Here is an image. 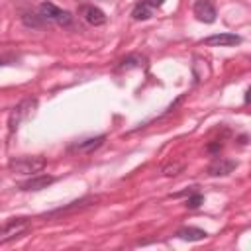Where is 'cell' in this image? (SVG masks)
I'll use <instances>...</instances> for the list:
<instances>
[{"mask_svg":"<svg viewBox=\"0 0 251 251\" xmlns=\"http://www.w3.org/2000/svg\"><path fill=\"white\" fill-rule=\"evenodd\" d=\"M106 135H96V137H88L84 141H78L76 145L71 147V151H76V153H92L94 149H98L102 143H104Z\"/></svg>","mask_w":251,"mask_h":251,"instance_id":"10","label":"cell"},{"mask_svg":"<svg viewBox=\"0 0 251 251\" xmlns=\"http://www.w3.org/2000/svg\"><path fill=\"white\" fill-rule=\"evenodd\" d=\"M202 202H204V196L198 190H190L188 192V198H186V206L188 208H198Z\"/></svg>","mask_w":251,"mask_h":251,"instance_id":"15","label":"cell"},{"mask_svg":"<svg viewBox=\"0 0 251 251\" xmlns=\"http://www.w3.org/2000/svg\"><path fill=\"white\" fill-rule=\"evenodd\" d=\"M27 229V218H14L0 226V245L20 237Z\"/></svg>","mask_w":251,"mask_h":251,"instance_id":"3","label":"cell"},{"mask_svg":"<svg viewBox=\"0 0 251 251\" xmlns=\"http://www.w3.org/2000/svg\"><path fill=\"white\" fill-rule=\"evenodd\" d=\"M39 16H41L45 22H53V24H59V25H69L71 20H73V16H71L67 10L55 6L53 2H43V4H39Z\"/></svg>","mask_w":251,"mask_h":251,"instance_id":"2","label":"cell"},{"mask_svg":"<svg viewBox=\"0 0 251 251\" xmlns=\"http://www.w3.org/2000/svg\"><path fill=\"white\" fill-rule=\"evenodd\" d=\"M35 100L33 98H29V100H24V102H20L14 110H12V114H10V120H8V126H10V131H14V129H18V126L22 124V120L24 118H27L29 114H31V110L35 108Z\"/></svg>","mask_w":251,"mask_h":251,"instance_id":"4","label":"cell"},{"mask_svg":"<svg viewBox=\"0 0 251 251\" xmlns=\"http://www.w3.org/2000/svg\"><path fill=\"white\" fill-rule=\"evenodd\" d=\"M53 180H55V176H51V175H31V178L22 182V190H43Z\"/></svg>","mask_w":251,"mask_h":251,"instance_id":"9","label":"cell"},{"mask_svg":"<svg viewBox=\"0 0 251 251\" xmlns=\"http://www.w3.org/2000/svg\"><path fill=\"white\" fill-rule=\"evenodd\" d=\"M153 16V8L143 0L139 4H135V8L131 10V18L133 20H149Z\"/></svg>","mask_w":251,"mask_h":251,"instance_id":"12","label":"cell"},{"mask_svg":"<svg viewBox=\"0 0 251 251\" xmlns=\"http://www.w3.org/2000/svg\"><path fill=\"white\" fill-rule=\"evenodd\" d=\"M0 65H2V59H0Z\"/></svg>","mask_w":251,"mask_h":251,"instance_id":"18","label":"cell"},{"mask_svg":"<svg viewBox=\"0 0 251 251\" xmlns=\"http://www.w3.org/2000/svg\"><path fill=\"white\" fill-rule=\"evenodd\" d=\"M22 22H24V25L33 27V29H39V27L45 24V20L39 16V12H37V14H33V12H25V14H22Z\"/></svg>","mask_w":251,"mask_h":251,"instance_id":"13","label":"cell"},{"mask_svg":"<svg viewBox=\"0 0 251 251\" xmlns=\"http://www.w3.org/2000/svg\"><path fill=\"white\" fill-rule=\"evenodd\" d=\"M176 237L178 239H184V241H200V239H206L208 233L200 227H192V226H186V227H180L176 231Z\"/></svg>","mask_w":251,"mask_h":251,"instance_id":"11","label":"cell"},{"mask_svg":"<svg viewBox=\"0 0 251 251\" xmlns=\"http://www.w3.org/2000/svg\"><path fill=\"white\" fill-rule=\"evenodd\" d=\"M192 12H194V16H196L200 22H204V24L216 22V16H218L216 6H214L212 0H196Z\"/></svg>","mask_w":251,"mask_h":251,"instance_id":"5","label":"cell"},{"mask_svg":"<svg viewBox=\"0 0 251 251\" xmlns=\"http://www.w3.org/2000/svg\"><path fill=\"white\" fill-rule=\"evenodd\" d=\"M80 16L90 25H102V24H106V14L98 6H94V4H82L80 6Z\"/></svg>","mask_w":251,"mask_h":251,"instance_id":"6","label":"cell"},{"mask_svg":"<svg viewBox=\"0 0 251 251\" xmlns=\"http://www.w3.org/2000/svg\"><path fill=\"white\" fill-rule=\"evenodd\" d=\"M145 2H147L151 8H159V6H163V2H165V0H145Z\"/></svg>","mask_w":251,"mask_h":251,"instance_id":"17","label":"cell"},{"mask_svg":"<svg viewBox=\"0 0 251 251\" xmlns=\"http://www.w3.org/2000/svg\"><path fill=\"white\" fill-rule=\"evenodd\" d=\"M235 167H237L235 161L218 157V159H214V161L210 163V167H208V175H212V176H224V175H229Z\"/></svg>","mask_w":251,"mask_h":251,"instance_id":"8","label":"cell"},{"mask_svg":"<svg viewBox=\"0 0 251 251\" xmlns=\"http://www.w3.org/2000/svg\"><path fill=\"white\" fill-rule=\"evenodd\" d=\"M182 171V163H169L163 167V175L165 176H173V175H178Z\"/></svg>","mask_w":251,"mask_h":251,"instance_id":"16","label":"cell"},{"mask_svg":"<svg viewBox=\"0 0 251 251\" xmlns=\"http://www.w3.org/2000/svg\"><path fill=\"white\" fill-rule=\"evenodd\" d=\"M10 171L16 175H35L45 169L43 157H16L10 161Z\"/></svg>","mask_w":251,"mask_h":251,"instance_id":"1","label":"cell"},{"mask_svg":"<svg viewBox=\"0 0 251 251\" xmlns=\"http://www.w3.org/2000/svg\"><path fill=\"white\" fill-rule=\"evenodd\" d=\"M237 43H241V37L235 33H216L204 39V45H210V47H231Z\"/></svg>","mask_w":251,"mask_h":251,"instance_id":"7","label":"cell"},{"mask_svg":"<svg viewBox=\"0 0 251 251\" xmlns=\"http://www.w3.org/2000/svg\"><path fill=\"white\" fill-rule=\"evenodd\" d=\"M143 63H145L143 57H139V55H127L126 59H122L120 67L122 69H131V67H143Z\"/></svg>","mask_w":251,"mask_h":251,"instance_id":"14","label":"cell"}]
</instances>
